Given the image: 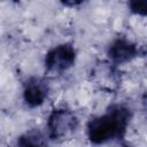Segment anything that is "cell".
I'll use <instances>...</instances> for the list:
<instances>
[{"mask_svg": "<svg viewBox=\"0 0 147 147\" xmlns=\"http://www.w3.org/2000/svg\"><path fill=\"white\" fill-rule=\"evenodd\" d=\"M130 10L137 15L145 16L147 11V2L146 1H132L130 2Z\"/></svg>", "mask_w": 147, "mask_h": 147, "instance_id": "7", "label": "cell"}, {"mask_svg": "<svg viewBox=\"0 0 147 147\" xmlns=\"http://www.w3.org/2000/svg\"><path fill=\"white\" fill-rule=\"evenodd\" d=\"M76 56L77 53L72 44L56 45L45 55V69L48 74H62L75 64Z\"/></svg>", "mask_w": 147, "mask_h": 147, "instance_id": "3", "label": "cell"}, {"mask_svg": "<svg viewBox=\"0 0 147 147\" xmlns=\"http://www.w3.org/2000/svg\"><path fill=\"white\" fill-rule=\"evenodd\" d=\"M48 85L41 78H30L23 90V99L28 107L36 108L41 106L48 96Z\"/></svg>", "mask_w": 147, "mask_h": 147, "instance_id": "5", "label": "cell"}, {"mask_svg": "<svg viewBox=\"0 0 147 147\" xmlns=\"http://www.w3.org/2000/svg\"><path fill=\"white\" fill-rule=\"evenodd\" d=\"M131 117V110L126 106H110L105 114L88 121L86 126L88 140L94 145H102L123 138Z\"/></svg>", "mask_w": 147, "mask_h": 147, "instance_id": "1", "label": "cell"}, {"mask_svg": "<svg viewBox=\"0 0 147 147\" xmlns=\"http://www.w3.org/2000/svg\"><path fill=\"white\" fill-rule=\"evenodd\" d=\"M108 56L115 64L127 63L138 55V47L126 38L115 39L108 47Z\"/></svg>", "mask_w": 147, "mask_h": 147, "instance_id": "4", "label": "cell"}, {"mask_svg": "<svg viewBox=\"0 0 147 147\" xmlns=\"http://www.w3.org/2000/svg\"><path fill=\"white\" fill-rule=\"evenodd\" d=\"M78 124V117L70 109H54L47 119L48 136L53 140H64L76 132Z\"/></svg>", "mask_w": 147, "mask_h": 147, "instance_id": "2", "label": "cell"}, {"mask_svg": "<svg viewBox=\"0 0 147 147\" xmlns=\"http://www.w3.org/2000/svg\"><path fill=\"white\" fill-rule=\"evenodd\" d=\"M17 147H47V142L40 131L30 130L18 137Z\"/></svg>", "mask_w": 147, "mask_h": 147, "instance_id": "6", "label": "cell"}]
</instances>
